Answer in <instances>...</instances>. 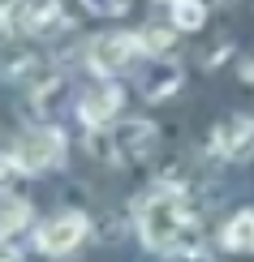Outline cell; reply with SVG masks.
<instances>
[{
  "label": "cell",
  "mask_w": 254,
  "mask_h": 262,
  "mask_svg": "<svg viewBox=\"0 0 254 262\" xmlns=\"http://www.w3.org/2000/svg\"><path fill=\"white\" fill-rule=\"evenodd\" d=\"M134 224L147 249L155 254H181V258H207L198 245V220L185 202L181 185H160L134 202Z\"/></svg>",
  "instance_id": "obj_1"
},
{
  "label": "cell",
  "mask_w": 254,
  "mask_h": 262,
  "mask_svg": "<svg viewBox=\"0 0 254 262\" xmlns=\"http://www.w3.org/2000/svg\"><path fill=\"white\" fill-rule=\"evenodd\" d=\"M65 134L56 125H35V129H26V134H17L13 142V150H9V159L17 163L26 177H35V172H52L56 163L65 159Z\"/></svg>",
  "instance_id": "obj_2"
},
{
  "label": "cell",
  "mask_w": 254,
  "mask_h": 262,
  "mask_svg": "<svg viewBox=\"0 0 254 262\" xmlns=\"http://www.w3.org/2000/svg\"><path fill=\"white\" fill-rule=\"evenodd\" d=\"M138 56H147L142 48V35H129V30H116V35H99L86 48V64L99 73V78H116V73L134 69Z\"/></svg>",
  "instance_id": "obj_3"
},
{
  "label": "cell",
  "mask_w": 254,
  "mask_h": 262,
  "mask_svg": "<svg viewBox=\"0 0 254 262\" xmlns=\"http://www.w3.org/2000/svg\"><path fill=\"white\" fill-rule=\"evenodd\" d=\"M82 236H86V215L82 211H61L35 232V249L48 258H61V254H73L82 245Z\"/></svg>",
  "instance_id": "obj_4"
},
{
  "label": "cell",
  "mask_w": 254,
  "mask_h": 262,
  "mask_svg": "<svg viewBox=\"0 0 254 262\" xmlns=\"http://www.w3.org/2000/svg\"><path fill=\"white\" fill-rule=\"evenodd\" d=\"M108 138H112V159L121 163H142L155 150V125L142 121V116H134V121H112L108 125Z\"/></svg>",
  "instance_id": "obj_5"
},
{
  "label": "cell",
  "mask_w": 254,
  "mask_h": 262,
  "mask_svg": "<svg viewBox=\"0 0 254 262\" xmlns=\"http://www.w3.org/2000/svg\"><path fill=\"white\" fill-rule=\"evenodd\" d=\"M211 150L220 159H250L254 155V116H224L216 129H211Z\"/></svg>",
  "instance_id": "obj_6"
},
{
  "label": "cell",
  "mask_w": 254,
  "mask_h": 262,
  "mask_svg": "<svg viewBox=\"0 0 254 262\" xmlns=\"http://www.w3.org/2000/svg\"><path fill=\"white\" fill-rule=\"evenodd\" d=\"M121 103H125V91H121L116 82H95L91 91L78 99V116H82V125L86 129H95V125H112L116 116H121Z\"/></svg>",
  "instance_id": "obj_7"
},
{
  "label": "cell",
  "mask_w": 254,
  "mask_h": 262,
  "mask_svg": "<svg viewBox=\"0 0 254 262\" xmlns=\"http://www.w3.org/2000/svg\"><path fill=\"white\" fill-rule=\"evenodd\" d=\"M181 82H185V73H181V64H172V60H164L155 73L147 78V86H142V95H147L151 103H160V99H168L172 91H181Z\"/></svg>",
  "instance_id": "obj_8"
},
{
  "label": "cell",
  "mask_w": 254,
  "mask_h": 262,
  "mask_svg": "<svg viewBox=\"0 0 254 262\" xmlns=\"http://www.w3.org/2000/svg\"><path fill=\"white\" fill-rule=\"evenodd\" d=\"M224 245L233 254H254V211H237L224 224Z\"/></svg>",
  "instance_id": "obj_9"
},
{
  "label": "cell",
  "mask_w": 254,
  "mask_h": 262,
  "mask_svg": "<svg viewBox=\"0 0 254 262\" xmlns=\"http://www.w3.org/2000/svg\"><path fill=\"white\" fill-rule=\"evenodd\" d=\"M168 21L177 30H203L207 26V5L203 0H168Z\"/></svg>",
  "instance_id": "obj_10"
},
{
  "label": "cell",
  "mask_w": 254,
  "mask_h": 262,
  "mask_svg": "<svg viewBox=\"0 0 254 262\" xmlns=\"http://www.w3.org/2000/svg\"><path fill=\"white\" fill-rule=\"evenodd\" d=\"M69 17L61 13V0H43V5H30V35H52V30H65Z\"/></svg>",
  "instance_id": "obj_11"
},
{
  "label": "cell",
  "mask_w": 254,
  "mask_h": 262,
  "mask_svg": "<svg viewBox=\"0 0 254 262\" xmlns=\"http://www.w3.org/2000/svg\"><path fill=\"white\" fill-rule=\"evenodd\" d=\"M142 48H147V56L168 60L172 48H177V26H172V21H168V26H147V30H142Z\"/></svg>",
  "instance_id": "obj_12"
},
{
  "label": "cell",
  "mask_w": 254,
  "mask_h": 262,
  "mask_svg": "<svg viewBox=\"0 0 254 262\" xmlns=\"http://www.w3.org/2000/svg\"><path fill=\"white\" fill-rule=\"evenodd\" d=\"M61 99H65V82L56 78V73H52L48 82H39L35 91H30V107H35L39 116H52L61 107Z\"/></svg>",
  "instance_id": "obj_13"
},
{
  "label": "cell",
  "mask_w": 254,
  "mask_h": 262,
  "mask_svg": "<svg viewBox=\"0 0 254 262\" xmlns=\"http://www.w3.org/2000/svg\"><path fill=\"white\" fill-rule=\"evenodd\" d=\"M26 224H30V202H26V198H17V193H5V220H0L5 236L13 241V236H17Z\"/></svg>",
  "instance_id": "obj_14"
},
{
  "label": "cell",
  "mask_w": 254,
  "mask_h": 262,
  "mask_svg": "<svg viewBox=\"0 0 254 262\" xmlns=\"http://www.w3.org/2000/svg\"><path fill=\"white\" fill-rule=\"evenodd\" d=\"M91 13H99V17H121L129 9V0H82Z\"/></svg>",
  "instance_id": "obj_15"
},
{
  "label": "cell",
  "mask_w": 254,
  "mask_h": 262,
  "mask_svg": "<svg viewBox=\"0 0 254 262\" xmlns=\"http://www.w3.org/2000/svg\"><path fill=\"white\" fill-rule=\"evenodd\" d=\"M241 78H246V82H254V60H246V64H241Z\"/></svg>",
  "instance_id": "obj_16"
}]
</instances>
